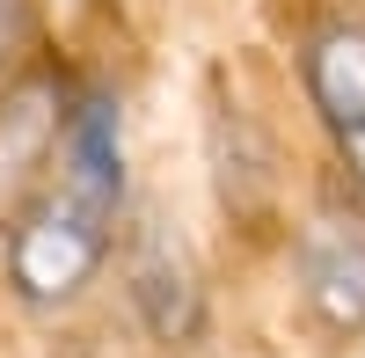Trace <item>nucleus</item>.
<instances>
[{
  "label": "nucleus",
  "mask_w": 365,
  "mask_h": 358,
  "mask_svg": "<svg viewBox=\"0 0 365 358\" xmlns=\"http://www.w3.org/2000/svg\"><path fill=\"white\" fill-rule=\"evenodd\" d=\"M110 220H117V205L73 190L66 175H51L8 227V278H15V292L37 300V307L73 300L110 256Z\"/></svg>",
  "instance_id": "1"
},
{
  "label": "nucleus",
  "mask_w": 365,
  "mask_h": 358,
  "mask_svg": "<svg viewBox=\"0 0 365 358\" xmlns=\"http://www.w3.org/2000/svg\"><path fill=\"white\" fill-rule=\"evenodd\" d=\"M299 73H307V96L322 110L329 139L351 168V183L365 190V22H329L307 37L299 51Z\"/></svg>",
  "instance_id": "2"
},
{
  "label": "nucleus",
  "mask_w": 365,
  "mask_h": 358,
  "mask_svg": "<svg viewBox=\"0 0 365 358\" xmlns=\"http://www.w3.org/2000/svg\"><path fill=\"white\" fill-rule=\"evenodd\" d=\"M299 292L329 329L344 337L365 329V220L314 213L299 227Z\"/></svg>",
  "instance_id": "3"
},
{
  "label": "nucleus",
  "mask_w": 365,
  "mask_h": 358,
  "mask_svg": "<svg viewBox=\"0 0 365 358\" xmlns=\"http://www.w3.org/2000/svg\"><path fill=\"white\" fill-rule=\"evenodd\" d=\"M132 300L146 314V329L182 344V337H197V285L190 271H182V256L161 242V234H146V242L132 249Z\"/></svg>",
  "instance_id": "4"
},
{
  "label": "nucleus",
  "mask_w": 365,
  "mask_h": 358,
  "mask_svg": "<svg viewBox=\"0 0 365 358\" xmlns=\"http://www.w3.org/2000/svg\"><path fill=\"white\" fill-rule=\"evenodd\" d=\"M22 15H29V0H0V58H8V44L22 37Z\"/></svg>",
  "instance_id": "5"
}]
</instances>
